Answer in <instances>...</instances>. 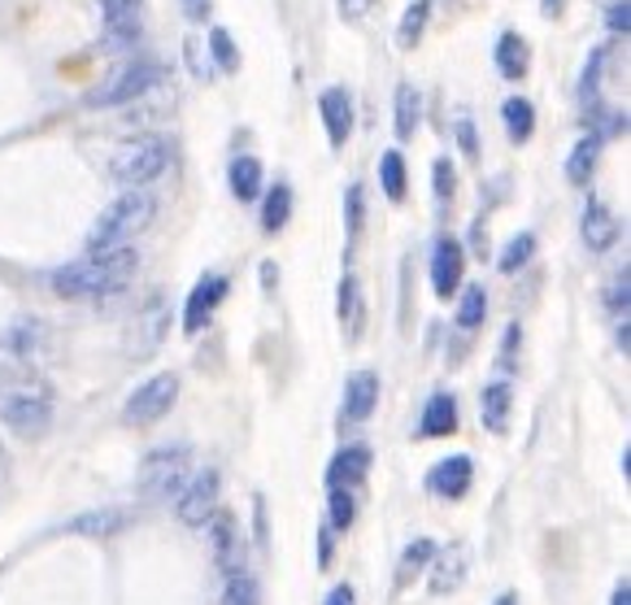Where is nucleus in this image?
<instances>
[{
  "label": "nucleus",
  "mask_w": 631,
  "mask_h": 605,
  "mask_svg": "<svg viewBox=\"0 0 631 605\" xmlns=\"http://www.w3.org/2000/svg\"><path fill=\"white\" fill-rule=\"evenodd\" d=\"M139 266V253L135 244H119V248H88V257L53 270V292L61 301H97V296H110L131 283Z\"/></svg>",
  "instance_id": "1"
},
{
  "label": "nucleus",
  "mask_w": 631,
  "mask_h": 605,
  "mask_svg": "<svg viewBox=\"0 0 631 605\" xmlns=\"http://www.w3.org/2000/svg\"><path fill=\"white\" fill-rule=\"evenodd\" d=\"M0 423L26 440L53 427V388L35 370L0 366Z\"/></svg>",
  "instance_id": "2"
},
{
  "label": "nucleus",
  "mask_w": 631,
  "mask_h": 605,
  "mask_svg": "<svg viewBox=\"0 0 631 605\" xmlns=\"http://www.w3.org/2000/svg\"><path fill=\"white\" fill-rule=\"evenodd\" d=\"M174 161V144L157 131H144V135H131L119 144V153L110 157V175L126 183V188H144L153 179H161Z\"/></svg>",
  "instance_id": "3"
},
{
  "label": "nucleus",
  "mask_w": 631,
  "mask_h": 605,
  "mask_svg": "<svg viewBox=\"0 0 631 605\" xmlns=\"http://www.w3.org/2000/svg\"><path fill=\"white\" fill-rule=\"evenodd\" d=\"M157 219V201L139 188L123 192L110 210H101L92 236H88V248H119V244H131L139 232H148V223Z\"/></svg>",
  "instance_id": "4"
},
{
  "label": "nucleus",
  "mask_w": 631,
  "mask_h": 605,
  "mask_svg": "<svg viewBox=\"0 0 631 605\" xmlns=\"http://www.w3.org/2000/svg\"><path fill=\"white\" fill-rule=\"evenodd\" d=\"M161 79V66L148 61V57H135V61H123L105 75V83H97L88 92V110H119V105H135L139 97H148Z\"/></svg>",
  "instance_id": "5"
},
{
  "label": "nucleus",
  "mask_w": 631,
  "mask_h": 605,
  "mask_svg": "<svg viewBox=\"0 0 631 605\" xmlns=\"http://www.w3.org/2000/svg\"><path fill=\"white\" fill-rule=\"evenodd\" d=\"M188 467H192V449L188 445H161L139 462L135 488L144 501H174V492L188 484Z\"/></svg>",
  "instance_id": "6"
},
{
  "label": "nucleus",
  "mask_w": 631,
  "mask_h": 605,
  "mask_svg": "<svg viewBox=\"0 0 631 605\" xmlns=\"http://www.w3.org/2000/svg\"><path fill=\"white\" fill-rule=\"evenodd\" d=\"M174 401H179V374H170V370H161V374H153V379H144L131 396H126L123 405V418L126 423H135V427H148V423H161L170 410H174Z\"/></svg>",
  "instance_id": "7"
},
{
  "label": "nucleus",
  "mask_w": 631,
  "mask_h": 605,
  "mask_svg": "<svg viewBox=\"0 0 631 605\" xmlns=\"http://www.w3.org/2000/svg\"><path fill=\"white\" fill-rule=\"evenodd\" d=\"M218 492H223V475H218L214 467L196 471L188 484L174 492V514H179V523H183V527H205L210 514L218 509Z\"/></svg>",
  "instance_id": "8"
},
{
  "label": "nucleus",
  "mask_w": 631,
  "mask_h": 605,
  "mask_svg": "<svg viewBox=\"0 0 631 605\" xmlns=\"http://www.w3.org/2000/svg\"><path fill=\"white\" fill-rule=\"evenodd\" d=\"M227 292H232V279H227V275H218V270L201 275L196 288L188 292V305H183V332H188V336H201V332L210 327V318L218 314V305L227 301Z\"/></svg>",
  "instance_id": "9"
},
{
  "label": "nucleus",
  "mask_w": 631,
  "mask_h": 605,
  "mask_svg": "<svg viewBox=\"0 0 631 605\" xmlns=\"http://www.w3.org/2000/svg\"><path fill=\"white\" fill-rule=\"evenodd\" d=\"M205 536H210V553H214V567L223 571V580L245 571V540H240V527H236L232 514L214 509L210 523H205Z\"/></svg>",
  "instance_id": "10"
},
{
  "label": "nucleus",
  "mask_w": 631,
  "mask_h": 605,
  "mask_svg": "<svg viewBox=\"0 0 631 605\" xmlns=\"http://www.w3.org/2000/svg\"><path fill=\"white\" fill-rule=\"evenodd\" d=\"M462 279H466V248L453 236H440L436 248H431V288H436V296L440 301L458 296Z\"/></svg>",
  "instance_id": "11"
},
{
  "label": "nucleus",
  "mask_w": 631,
  "mask_h": 605,
  "mask_svg": "<svg viewBox=\"0 0 631 605\" xmlns=\"http://www.w3.org/2000/svg\"><path fill=\"white\" fill-rule=\"evenodd\" d=\"M471 484H475V462L466 453H453L427 471V492H436L440 501H462Z\"/></svg>",
  "instance_id": "12"
},
{
  "label": "nucleus",
  "mask_w": 631,
  "mask_h": 605,
  "mask_svg": "<svg viewBox=\"0 0 631 605\" xmlns=\"http://www.w3.org/2000/svg\"><path fill=\"white\" fill-rule=\"evenodd\" d=\"M375 405H379V374L375 370H353V374L345 379L340 418H345L349 427H358V423H367V418L375 414Z\"/></svg>",
  "instance_id": "13"
},
{
  "label": "nucleus",
  "mask_w": 631,
  "mask_h": 605,
  "mask_svg": "<svg viewBox=\"0 0 631 605\" xmlns=\"http://www.w3.org/2000/svg\"><path fill=\"white\" fill-rule=\"evenodd\" d=\"M318 114H323L331 148H345L353 139V97H349V88H327L318 97Z\"/></svg>",
  "instance_id": "14"
},
{
  "label": "nucleus",
  "mask_w": 631,
  "mask_h": 605,
  "mask_svg": "<svg viewBox=\"0 0 631 605\" xmlns=\"http://www.w3.org/2000/svg\"><path fill=\"white\" fill-rule=\"evenodd\" d=\"M579 236L584 244L593 248V253H610L615 244H619V219L610 214V205L606 201H588L584 205V214H579Z\"/></svg>",
  "instance_id": "15"
},
{
  "label": "nucleus",
  "mask_w": 631,
  "mask_h": 605,
  "mask_svg": "<svg viewBox=\"0 0 631 605\" xmlns=\"http://www.w3.org/2000/svg\"><path fill=\"white\" fill-rule=\"evenodd\" d=\"M367 475H371V449L367 445H345L327 467V488H358Z\"/></svg>",
  "instance_id": "16"
},
{
  "label": "nucleus",
  "mask_w": 631,
  "mask_h": 605,
  "mask_svg": "<svg viewBox=\"0 0 631 605\" xmlns=\"http://www.w3.org/2000/svg\"><path fill=\"white\" fill-rule=\"evenodd\" d=\"M453 432H458V396H453V392H436V396L422 405L418 436H422V440H440V436H453Z\"/></svg>",
  "instance_id": "17"
},
{
  "label": "nucleus",
  "mask_w": 631,
  "mask_h": 605,
  "mask_svg": "<svg viewBox=\"0 0 631 605\" xmlns=\"http://www.w3.org/2000/svg\"><path fill=\"white\" fill-rule=\"evenodd\" d=\"M509 410H514V388H509V379L502 374V379L484 383V396H480V418H484V427L505 436V432H509Z\"/></svg>",
  "instance_id": "18"
},
{
  "label": "nucleus",
  "mask_w": 631,
  "mask_h": 605,
  "mask_svg": "<svg viewBox=\"0 0 631 605\" xmlns=\"http://www.w3.org/2000/svg\"><path fill=\"white\" fill-rule=\"evenodd\" d=\"M227 188H232V197L236 201H257L261 197V188H266V170H261V161L257 157H232V166H227Z\"/></svg>",
  "instance_id": "19"
},
{
  "label": "nucleus",
  "mask_w": 631,
  "mask_h": 605,
  "mask_svg": "<svg viewBox=\"0 0 631 605\" xmlns=\"http://www.w3.org/2000/svg\"><path fill=\"white\" fill-rule=\"evenodd\" d=\"M601 144H606V135L588 131V135L571 148V157H566V179H571L575 188H588V179H593V170H597V157H601Z\"/></svg>",
  "instance_id": "20"
},
{
  "label": "nucleus",
  "mask_w": 631,
  "mask_h": 605,
  "mask_svg": "<svg viewBox=\"0 0 631 605\" xmlns=\"http://www.w3.org/2000/svg\"><path fill=\"white\" fill-rule=\"evenodd\" d=\"M261 232L266 236H279L292 219V188L288 183H274V188H261Z\"/></svg>",
  "instance_id": "21"
},
{
  "label": "nucleus",
  "mask_w": 631,
  "mask_h": 605,
  "mask_svg": "<svg viewBox=\"0 0 631 605\" xmlns=\"http://www.w3.org/2000/svg\"><path fill=\"white\" fill-rule=\"evenodd\" d=\"M392 122H396V139H414L418 122H422V92L414 83H401L392 97Z\"/></svg>",
  "instance_id": "22"
},
{
  "label": "nucleus",
  "mask_w": 631,
  "mask_h": 605,
  "mask_svg": "<svg viewBox=\"0 0 631 605\" xmlns=\"http://www.w3.org/2000/svg\"><path fill=\"white\" fill-rule=\"evenodd\" d=\"M126 523H131L126 509H88V514L70 518L66 531H70V536H119Z\"/></svg>",
  "instance_id": "23"
},
{
  "label": "nucleus",
  "mask_w": 631,
  "mask_h": 605,
  "mask_svg": "<svg viewBox=\"0 0 631 605\" xmlns=\"http://www.w3.org/2000/svg\"><path fill=\"white\" fill-rule=\"evenodd\" d=\"M379 188H383V197H387L392 205H401L405 192H409V170H405V157H401L396 148H387V153L379 157Z\"/></svg>",
  "instance_id": "24"
},
{
  "label": "nucleus",
  "mask_w": 631,
  "mask_h": 605,
  "mask_svg": "<svg viewBox=\"0 0 631 605\" xmlns=\"http://www.w3.org/2000/svg\"><path fill=\"white\" fill-rule=\"evenodd\" d=\"M497 70H502L505 79H522L527 75V66H531V48H527V40L522 35H514V31H505L502 40H497Z\"/></svg>",
  "instance_id": "25"
},
{
  "label": "nucleus",
  "mask_w": 631,
  "mask_h": 605,
  "mask_svg": "<svg viewBox=\"0 0 631 605\" xmlns=\"http://www.w3.org/2000/svg\"><path fill=\"white\" fill-rule=\"evenodd\" d=\"M502 122H505V135H509L514 144H522V139L536 135V105H531L527 97H509L502 105Z\"/></svg>",
  "instance_id": "26"
},
{
  "label": "nucleus",
  "mask_w": 631,
  "mask_h": 605,
  "mask_svg": "<svg viewBox=\"0 0 631 605\" xmlns=\"http://www.w3.org/2000/svg\"><path fill=\"white\" fill-rule=\"evenodd\" d=\"M484 318H488V292H484V283L458 288V327L475 332V327H484Z\"/></svg>",
  "instance_id": "27"
},
{
  "label": "nucleus",
  "mask_w": 631,
  "mask_h": 605,
  "mask_svg": "<svg viewBox=\"0 0 631 605\" xmlns=\"http://www.w3.org/2000/svg\"><path fill=\"white\" fill-rule=\"evenodd\" d=\"M606 57H610V48H593V57L584 61V75H579V105H584V110H597V105H601Z\"/></svg>",
  "instance_id": "28"
},
{
  "label": "nucleus",
  "mask_w": 631,
  "mask_h": 605,
  "mask_svg": "<svg viewBox=\"0 0 631 605\" xmlns=\"http://www.w3.org/2000/svg\"><path fill=\"white\" fill-rule=\"evenodd\" d=\"M353 518H358V496H353V488H327V527H331L336 536H345V531L353 527Z\"/></svg>",
  "instance_id": "29"
},
{
  "label": "nucleus",
  "mask_w": 631,
  "mask_h": 605,
  "mask_svg": "<svg viewBox=\"0 0 631 605\" xmlns=\"http://www.w3.org/2000/svg\"><path fill=\"white\" fill-rule=\"evenodd\" d=\"M427 22H431V0H414V4L401 13V26H396V48H414V44L422 40Z\"/></svg>",
  "instance_id": "30"
},
{
  "label": "nucleus",
  "mask_w": 631,
  "mask_h": 605,
  "mask_svg": "<svg viewBox=\"0 0 631 605\" xmlns=\"http://www.w3.org/2000/svg\"><path fill=\"white\" fill-rule=\"evenodd\" d=\"M13 358H31L35 349H40V323L35 318H18L9 332H4V340H0Z\"/></svg>",
  "instance_id": "31"
},
{
  "label": "nucleus",
  "mask_w": 631,
  "mask_h": 605,
  "mask_svg": "<svg viewBox=\"0 0 631 605\" xmlns=\"http://www.w3.org/2000/svg\"><path fill=\"white\" fill-rule=\"evenodd\" d=\"M531 257H536V236H531V232H518V236L502 248L497 266H502V275H518V270H522Z\"/></svg>",
  "instance_id": "32"
},
{
  "label": "nucleus",
  "mask_w": 631,
  "mask_h": 605,
  "mask_svg": "<svg viewBox=\"0 0 631 605\" xmlns=\"http://www.w3.org/2000/svg\"><path fill=\"white\" fill-rule=\"evenodd\" d=\"M336 310H340V323H349V336H358V323H362V296H358V279H353V275H345V279H340Z\"/></svg>",
  "instance_id": "33"
},
{
  "label": "nucleus",
  "mask_w": 631,
  "mask_h": 605,
  "mask_svg": "<svg viewBox=\"0 0 631 605\" xmlns=\"http://www.w3.org/2000/svg\"><path fill=\"white\" fill-rule=\"evenodd\" d=\"M223 605H261V589L249 571H236L227 575V589H223Z\"/></svg>",
  "instance_id": "34"
},
{
  "label": "nucleus",
  "mask_w": 631,
  "mask_h": 605,
  "mask_svg": "<svg viewBox=\"0 0 631 605\" xmlns=\"http://www.w3.org/2000/svg\"><path fill=\"white\" fill-rule=\"evenodd\" d=\"M205 44H210V57L218 61V70H240V53H236V44H232V31H223V26H214L210 35H205Z\"/></svg>",
  "instance_id": "35"
},
{
  "label": "nucleus",
  "mask_w": 631,
  "mask_h": 605,
  "mask_svg": "<svg viewBox=\"0 0 631 605\" xmlns=\"http://www.w3.org/2000/svg\"><path fill=\"white\" fill-rule=\"evenodd\" d=\"M362 219H367V188L362 183H349L345 188V223H349V240L362 236Z\"/></svg>",
  "instance_id": "36"
},
{
  "label": "nucleus",
  "mask_w": 631,
  "mask_h": 605,
  "mask_svg": "<svg viewBox=\"0 0 631 605\" xmlns=\"http://www.w3.org/2000/svg\"><path fill=\"white\" fill-rule=\"evenodd\" d=\"M628 305H631V275L628 266L610 279V288H606V310L615 314V318H628Z\"/></svg>",
  "instance_id": "37"
},
{
  "label": "nucleus",
  "mask_w": 631,
  "mask_h": 605,
  "mask_svg": "<svg viewBox=\"0 0 631 605\" xmlns=\"http://www.w3.org/2000/svg\"><path fill=\"white\" fill-rule=\"evenodd\" d=\"M139 40V13L135 18H123V22H105V40H101V48H126V44H135Z\"/></svg>",
  "instance_id": "38"
},
{
  "label": "nucleus",
  "mask_w": 631,
  "mask_h": 605,
  "mask_svg": "<svg viewBox=\"0 0 631 605\" xmlns=\"http://www.w3.org/2000/svg\"><path fill=\"white\" fill-rule=\"evenodd\" d=\"M431 188H436V201H440V205L453 201V192H458V170H453L449 157H436V166H431Z\"/></svg>",
  "instance_id": "39"
},
{
  "label": "nucleus",
  "mask_w": 631,
  "mask_h": 605,
  "mask_svg": "<svg viewBox=\"0 0 631 605\" xmlns=\"http://www.w3.org/2000/svg\"><path fill=\"white\" fill-rule=\"evenodd\" d=\"M431 558H436V545H431V540H414V545L401 553V580L418 575V571H422Z\"/></svg>",
  "instance_id": "40"
},
{
  "label": "nucleus",
  "mask_w": 631,
  "mask_h": 605,
  "mask_svg": "<svg viewBox=\"0 0 631 605\" xmlns=\"http://www.w3.org/2000/svg\"><path fill=\"white\" fill-rule=\"evenodd\" d=\"M606 31H610V35H628L631 31V4L628 0H610V4H606Z\"/></svg>",
  "instance_id": "41"
},
{
  "label": "nucleus",
  "mask_w": 631,
  "mask_h": 605,
  "mask_svg": "<svg viewBox=\"0 0 631 605\" xmlns=\"http://www.w3.org/2000/svg\"><path fill=\"white\" fill-rule=\"evenodd\" d=\"M458 144H462V153L471 157V161H480V131H475V122L466 119H458Z\"/></svg>",
  "instance_id": "42"
},
{
  "label": "nucleus",
  "mask_w": 631,
  "mask_h": 605,
  "mask_svg": "<svg viewBox=\"0 0 631 605\" xmlns=\"http://www.w3.org/2000/svg\"><path fill=\"white\" fill-rule=\"evenodd\" d=\"M518 345H522V327H518V323H509V327H505V340H502V370H514V354H518Z\"/></svg>",
  "instance_id": "43"
},
{
  "label": "nucleus",
  "mask_w": 631,
  "mask_h": 605,
  "mask_svg": "<svg viewBox=\"0 0 631 605\" xmlns=\"http://www.w3.org/2000/svg\"><path fill=\"white\" fill-rule=\"evenodd\" d=\"M214 13V0H183V18L188 22H205Z\"/></svg>",
  "instance_id": "44"
},
{
  "label": "nucleus",
  "mask_w": 631,
  "mask_h": 605,
  "mask_svg": "<svg viewBox=\"0 0 631 605\" xmlns=\"http://www.w3.org/2000/svg\"><path fill=\"white\" fill-rule=\"evenodd\" d=\"M331 553H336V531L323 527V536H318V567H331Z\"/></svg>",
  "instance_id": "45"
},
{
  "label": "nucleus",
  "mask_w": 631,
  "mask_h": 605,
  "mask_svg": "<svg viewBox=\"0 0 631 605\" xmlns=\"http://www.w3.org/2000/svg\"><path fill=\"white\" fill-rule=\"evenodd\" d=\"M323 605H358V593H353V584H336Z\"/></svg>",
  "instance_id": "46"
},
{
  "label": "nucleus",
  "mask_w": 631,
  "mask_h": 605,
  "mask_svg": "<svg viewBox=\"0 0 631 605\" xmlns=\"http://www.w3.org/2000/svg\"><path fill=\"white\" fill-rule=\"evenodd\" d=\"M13 480V462H9V449L0 445V496H4V488Z\"/></svg>",
  "instance_id": "47"
},
{
  "label": "nucleus",
  "mask_w": 631,
  "mask_h": 605,
  "mask_svg": "<svg viewBox=\"0 0 631 605\" xmlns=\"http://www.w3.org/2000/svg\"><path fill=\"white\" fill-rule=\"evenodd\" d=\"M615 340H619V349L628 354L631 349V332H628V318H619V332H615Z\"/></svg>",
  "instance_id": "48"
},
{
  "label": "nucleus",
  "mask_w": 631,
  "mask_h": 605,
  "mask_svg": "<svg viewBox=\"0 0 631 605\" xmlns=\"http://www.w3.org/2000/svg\"><path fill=\"white\" fill-rule=\"evenodd\" d=\"M362 9H367V0H340V13H345V18H358Z\"/></svg>",
  "instance_id": "49"
},
{
  "label": "nucleus",
  "mask_w": 631,
  "mask_h": 605,
  "mask_svg": "<svg viewBox=\"0 0 631 605\" xmlns=\"http://www.w3.org/2000/svg\"><path fill=\"white\" fill-rule=\"evenodd\" d=\"M610 605H631V584L623 580L619 589H615V597H610Z\"/></svg>",
  "instance_id": "50"
},
{
  "label": "nucleus",
  "mask_w": 631,
  "mask_h": 605,
  "mask_svg": "<svg viewBox=\"0 0 631 605\" xmlns=\"http://www.w3.org/2000/svg\"><path fill=\"white\" fill-rule=\"evenodd\" d=\"M562 9H566V0H544V4H540V13H544V18H557Z\"/></svg>",
  "instance_id": "51"
},
{
  "label": "nucleus",
  "mask_w": 631,
  "mask_h": 605,
  "mask_svg": "<svg viewBox=\"0 0 631 605\" xmlns=\"http://www.w3.org/2000/svg\"><path fill=\"white\" fill-rule=\"evenodd\" d=\"M261 283H266V288H274V283H279V270H274V266H270V261H266V266H261Z\"/></svg>",
  "instance_id": "52"
},
{
  "label": "nucleus",
  "mask_w": 631,
  "mask_h": 605,
  "mask_svg": "<svg viewBox=\"0 0 631 605\" xmlns=\"http://www.w3.org/2000/svg\"><path fill=\"white\" fill-rule=\"evenodd\" d=\"M497 605H518V602H514V597H509V593H505V597H502V602H497Z\"/></svg>",
  "instance_id": "53"
}]
</instances>
